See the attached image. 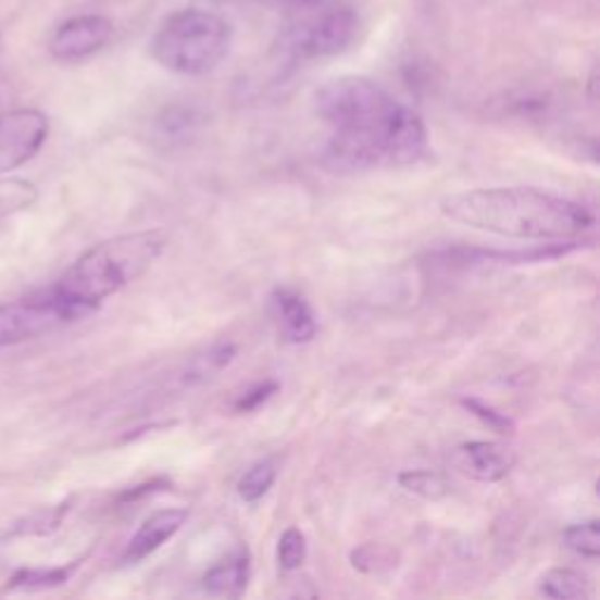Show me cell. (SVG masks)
I'll return each mask as SVG.
<instances>
[{
	"label": "cell",
	"mask_w": 600,
	"mask_h": 600,
	"mask_svg": "<svg viewBox=\"0 0 600 600\" xmlns=\"http://www.w3.org/2000/svg\"><path fill=\"white\" fill-rule=\"evenodd\" d=\"M314 111L328 125L322 162L334 172L409 167L427 155L423 117L362 75L320 87Z\"/></svg>",
	"instance_id": "obj_1"
},
{
	"label": "cell",
	"mask_w": 600,
	"mask_h": 600,
	"mask_svg": "<svg viewBox=\"0 0 600 600\" xmlns=\"http://www.w3.org/2000/svg\"><path fill=\"white\" fill-rule=\"evenodd\" d=\"M446 218L504 237L565 239L593 225L587 207L537 188H478L441 202Z\"/></svg>",
	"instance_id": "obj_2"
},
{
	"label": "cell",
	"mask_w": 600,
	"mask_h": 600,
	"mask_svg": "<svg viewBox=\"0 0 600 600\" xmlns=\"http://www.w3.org/2000/svg\"><path fill=\"white\" fill-rule=\"evenodd\" d=\"M170 245V235L162 228L127 233L107 239L75 261L52 293L85 317L95 312L101 300L123 291L153 265Z\"/></svg>",
	"instance_id": "obj_3"
},
{
	"label": "cell",
	"mask_w": 600,
	"mask_h": 600,
	"mask_svg": "<svg viewBox=\"0 0 600 600\" xmlns=\"http://www.w3.org/2000/svg\"><path fill=\"white\" fill-rule=\"evenodd\" d=\"M233 48V24L218 12L184 8L172 12L150 40L155 62L178 75L212 73Z\"/></svg>",
	"instance_id": "obj_4"
},
{
	"label": "cell",
	"mask_w": 600,
	"mask_h": 600,
	"mask_svg": "<svg viewBox=\"0 0 600 600\" xmlns=\"http://www.w3.org/2000/svg\"><path fill=\"white\" fill-rule=\"evenodd\" d=\"M80 320V314L62 298L50 296L38 300H20V303L0 305V348L34 340L42 334L54 332L57 326Z\"/></svg>",
	"instance_id": "obj_5"
},
{
	"label": "cell",
	"mask_w": 600,
	"mask_h": 600,
	"mask_svg": "<svg viewBox=\"0 0 600 600\" xmlns=\"http://www.w3.org/2000/svg\"><path fill=\"white\" fill-rule=\"evenodd\" d=\"M48 115L36 109L0 113V174L22 167L48 141Z\"/></svg>",
	"instance_id": "obj_6"
},
{
	"label": "cell",
	"mask_w": 600,
	"mask_h": 600,
	"mask_svg": "<svg viewBox=\"0 0 600 600\" xmlns=\"http://www.w3.org/2000/svg\"><path fill=\"white\" fill-rule=\"evenodd\" d=\"M113 34V22L103 14H75L54 28L48 48L57 62H83L107 48Z\"/></svg>",
	"instance_id": "obj_7"
},
{
	"label": "cell",
	"mask_w": 600,
	"mask_h": 600,
	"mask_svg": "<svg viewBox=\"0 0 600 600\" xmlns=\"http://www.w3.org/2000/svg\"><path fill=\"white\" fill-rule=\"evenodd\" d=\"M362 20L352 8H338L324 12L320 20H314L303 34L296 38V52L308 59L336 57L357 40Z\"/></svg>",
	"instance_id": "obj_8"
},
{
	"label": "cell",
	"mask_w": 600,
	"mask_h": 600,
	"mask_svg": "<svg viewBox=\"0 0 600 600\" xmlns=\"http://www.w3.org/2000/svg\"><path fill=\"white\" fill-rule=\"evenodd\" d=\"M453 464L474 482L498 484L514 470L516 453L498 441H470L455 450Z\"/></svg>",
	"instance_id": "obj_9"
},
{
	"label": "cell",
	"mask_w": 600,
	"mask_h": 600,
	"mask_svg": "<svg viewBox=\"0 0 600 600\" xmlns=\"http://www.w3.org/2000/svg\"><path fill=\"white\" fill-rule=\"evenodd\" d=\"M186 521H188V509H160V512H155L153 516H148L141 523V528L129 539V545L123 553V563L137 565L148 557H153V553L167 542V539H172L184 528Z\"/></svg>",
	"instance_id": "obj_10"
},
{
	"label": "cell",
	"mask_w": 600,
	"mask_h": 600,
	"mask_svg": "<svg viewBox=\"0 0 600 600\" xmlns=\"http://www.w3.org/2000/svg\"><path fill=\"white\" fill-rule=\"evenodd\" d=\"M273 308L279 320V334L287 342L303 345L317 336V317L308 298L289 287L273 291Z\"/></svg>",
	"instance_id": "obj_11"
},
{
	"label": "cell",
	"mask_w": 600,
	"mask_h": 600,
	"mask_svg": "<svg viewBox=\"0 0 600 600\" xmlns=\"http://www.w3.org/2000/svg\"><path fill=\"white\" fill-rule=\"evenodd\" d=\"M251 577V559L247 549H237L228 553L223 561L212 565L202 575V589L209 596L239 598L247 591Z\"/></svg>",
	"instance_id": "obj_12"
},
{
	"label": "cell",
	"mask_w": 600,
	"mask_h": 600,
	"mask_svg": "<svg viewBox=\"0 0 600 600\" xmlns=\"http://www.w3.org/2000/svg\"><path fill=\"white\" fill-rule=\"evenodd\" d=\"M235 359V345L233 342H216L212 348L204 350L202 354L192 357L186 371H184V385H200L228 366Z\"/></svg>",
	"instance_id": "obj_13"
},
{
	"label": "cell",
	"mask_w": 600,
	"mask_h": 600,
	"mask_svg": "<svg viewBox=\"0 0 600 600\" xmlns=\"http://www.w3.org/2000/svg\"><path fill=\"white\" fill-rule=\"evenodd\" d=\"M539 593L557 600H582L589 596V582L577 570L553 567L539 579Z\"/></svg>",
	"instance_id": "obj_14"
},
{
	"label": "cell",
	"mask_w": 600,
	"mask_h": 600,
	"mask_svg": "<svg viewBox=\"0 0 600 600\" xmlns=\"http://www.w3.org/2000/svg\"><path fill=\"white\" fill-rule=\"evenodd\" d=\"M277 478V464L275 460H261L242 474L237 482V492L245 502H259L263 495L273 488Z\"/></svg>",
	"instance_id": "obj_15"
},
{
	"label": "cell",
	"mask_w": 600,
	"mask_h": 600,
	"mask_svg": "<svg viewBox=\"0 0 600 600\" xmlns=\"http://www.w3.org/2000/svg\"><path fill=\"white\" fill-rule=\"evenodd\" d=\"M563 542L577 557L596 561L600 557V523L598 518L575 523L563 533Z\"/></svg>",
	"instance_id": "obj_16"
},
{
	"label": "cell",
	"mask_w": 600,
	"mask_h": 600,
	"mask_svg": "<svg viewBox=\"0 0 600 600\" xmlns=\"http://www.w3.org/2000/svg\"><path fill=\"white\" fill-rule=\"evenodd\" d=\"M305 557H308L305 535L298 528L284 530L277 542V563L284 573H293V570H298L305 563Z\"/></svg>",
	"instance_id": "obj_17"
},
{
	"label": "cell",
	"mask_w": 600,
	"mask_h": 600,
	"mask_svg": "<svg viewBox=\"0 0 600 600\" xmlns=\"http://www.w3.org/2000/svg\"><path fill=\"white\" fill-rule=\"evenodd\" d=\"M399 484H401V488H407L409 492H415L425 500H439L448 492V486H446L443 478L439 474L427 472V470L403 472L399 476Z\"/></svg>",
	"instance_id": "obj_18"
},
{
	"label": "cell",
	"mask_w": 600,
	"mask_h": 600,
	"mask_svg": "<svg viewBox=\"0 0 600 600\" xmlns=\"http://www.w3.org/2000/svg\"><path fill=\"white\" fill-rule=\"evenodd\" d=\"M352 565L362 573H383L397 565V553L383 545H364L352 551Z\"/></svg>",
	"instance_id": "obj_19"
},
{
	"label": "cell",
	"mask_w": 600,
	"mask_h": 600,
	"mask_svg": "<svg viewBox=\"0 0 600 600\" xmlns=\"http://www.w3.org/2000/svg\"><path fill=\"white\" fill-rule=\"evenodd\" d=\"M36 200V188L22 182V178H12V182H0V216L10 212H17V209L32 207Z\"/></svg>",
	"instance_id": "obj_20"
},
{
	"label": "cell",
	"mask_w": 600,
	"mask_h": 600,
	"mask_svg": "<svg viewBox=\"0 0 600 600\" xmlns=\"http://www.w3.org/2000/svg\"><path fill=\"white\" fill-rule=\"evenodd\" d=\"M68 579V570H24L14 577L12 587L20 589H45V587H59Z\"/></svg>",
	"instance_id": "obj_21"
},
{
	"label": "cell",
	"mask_w": 600,
	"mask_h": 600,
	"mask_svg": "<svg viewBox=\"0 0 600 600\" xmlns=\"http://www.w3.org/2000/svg\"><path fill=\"white\" fill-rule=\"evenodd\" d=\"M462 407L467 409L472 415H476L478 420H482V423L488 425L492 432H500V434L514 432L512 420H509L504 413H498L495 409L486 407L484 401H478V399H462Z\"/></svg>",
	"instance_id": "obj_22"
},
{
	"label": "cell",
	"mask_w": 600,
	"mask_h": 600,
	"mask_svg": "<svg viewBox=\"0 0 600 600\" xmlns=\"http://www.w3.org/2000/svg\"><path fill=\"white\" fill-rule=\"evenodd\" d=\"M277 389H279V385L275 380H265V383H259V385L249 387L247 392H242V395L237 397L235 411L237 413H251V411L261 409L265 401H270V399H273L277 395Z\"/></svg>",
	"instance_id": "obj_23"
},
{
	"label": "cell",
	"mask_w": 600,
	"mask_h": 600,
	"mask_svg": "<svg viewBox=\"0 0 600 600\" xmlns=\"http://www.w3.org/2000/svg\"><path fill=\"white\" fill-rule=\"evenodd\" d=\"M282 3H284V5H289V8H296V10H298V8H303V10H305V8L320 5L322 0H282Z\"/></svg>",
	"instance_id": "obj_24"
}]
</instances>
